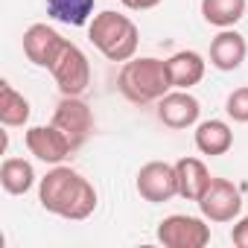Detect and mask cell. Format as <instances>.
Masks as SVG:
<instances>
[{"mask_svg": "<svg viewBox=\"0 0 248 248\" xmlns=\"http://www.w3.org/2000/svg\"><path fill=\"white\" fill-rule=\"evenodd\" d=\"M38 202L47 213L59 219L82 222L96 210L99 196H96V187L82 172L59 164L38 181Z\"/></svg>", "mask_w": 248, "mask_h": 248, "instance_id": "cell-1", "label": "cell"}, {"mask_svg": "<svg viewBox=\"0 0 248 248\" xmlns=\"http://www.w3.org/2000/svg\"><path fill=\"white\" fill-rule=\"evenodd\" d=\"M117 88L135 105H149L158 102L164 93L172 91V79H170V67L164 59L155 56H140V59H129L123 62L120 76H117Z\"/></svg>", "mask_w": 248, "mask_h": 248, "instance_id": "cell-2", "label": "cell"}, {"mask_svg": "<svg viewBox=\"0 0 248 248\" xmlns=\"http://www.w3.org/2000/svg\"><path fill=\"white\" fill-rule=\"evenodd\" d=\"M88 38L91 44L108 59V62H129L138 53L140 44V30L129 15H120L114 9L96 12L88 24Z\"/></svg>", "mask_w": 248, "mask_h": 248, "instance_id": "cell-3", "label": "cell"}, {"mask_svg": "<svg viewBox=\"0 0 248 248\" xmlns=\"http://www.w3.org/2000/svg\"><path fill=\"white\" fill-rule=\"evenodd\" d=\"M202 216L213 225H225L242 216V193L233 181L228 178H210L207 190L202 193V199L196 202Z\"/></svg>", "mask_w": 248, "mask_h": 248, "instance_id": "cell-4", "label": "cell"}, {"mask_svg": "<svg viewBox=\"0 0 248 248\" xmlns=\"http://www.w3.org/2000/svg\"><path fill=\"white\" fill-rule=\"evenodd\" d=\"M50 76L56 79L62 96H82L91 85V62L73 41H67L59 59L53 62Z\"/></svg>", "mask_w": 248, "mask_h": 248, "instance_id": "cell-5", "label": "cell"}, {"mask_svg": "<svg viewBox=\"0 0 248 248\" xmlns=\"http://www.w3.org/2000/svg\"><path fill=\"white\" fill-rule=\"evenodd\" d=\"M158 242L164 248H204L210 242V225L204 216L172 213L158 225Z\"/></svg>", "mask_w": 248, "mask_h": 248, "instance_id": "cell-6", "label": "cell"}, {"mask_svg": "<svg viewBox=\"0 0 248 248\" xmlns=\"http://www.w3.org/2000/svg\"><path fill=\"white\" fill-rule=\"evenodd\" d=\"M50 123L59 132H64V138L70 140V146L76 152L93 132V111L82 96H62Z\"/></svg>", "mask_w": 248, "mask_h": 248, "instance_id": "cell-7", "label": "cell"}, {"mask_svg": "<svg viewBox=\"0 0 248 248\" xmlns=\"http://www.w3.org/2000/svg\"><path fill=\"white\" fill-rule=\"evenodd\" d=\"M135 187L140 193L143 202L149 204H164L170 199L178 196V175H175V164L167 161H149L138 170Z\"/></svg>", "mask_w": 248, "mask_h": 248, "instance_id": "cell-8", "label": "cell"}, {"mask_svg": "<svg viewBox=\"0 0 248 248\" xmlns=\"http://www.w3.org/2000/svg\"><path fill=\"white\" fill-rule=\"evenodd\" d=\"M202 117V102L190 93V91H178L172 88L170 93H164L158 99V120L167 129L181 132V129H193Z\"/></svg>", "mask_w": 248, "mask_h": 248, "instance_id": "cell-9", "label": "cell"}, {"mask_svg": "<svg viewBox=\"0 0 248 248\" xmlns=\"http://www.w3.org/2000/svg\"><path fill=\"white\" fill-rule=\"evenodd\" d=\"M24 143H27L30 155H35L38 161H44L50 167L64 164L70 158V152H73V146L64 138V132H59L53 123L50 126H30L27 135H24Z\"/></svg>", "mask_w": 248, "mask_h": 248, "instance_id": "cell-10", "label": "cell"}, {"mask_svg": "<svg viewBox=\"0 0 248 248\" xmlns=\"http://www.w3.org/2000/svg\"><path fill=\"white\" fill-rule=\"evenodd\" d=\"M64 44H67V38H62L47 24H32L24 32V56L35 67H44V70L53 67V62L59 59V53L64 50Z\"/></svg>", "mask_w": 248, "mask_h": 248, "instance_id": "cell-11", "label": "cell"}, {"mask_svg": "<svg viewBox=\"0 0 248 248\" xmlns=\"http://www.w3.org/2000/svg\"><path fill=\"white\" fill-rule=\"evenodd\" d=\"M245 56H248V41L233 27L231 30H219V35L210 41V64L216 70H222V73L239 70Z\"/></svg>", "mask_w": 248, "mask_h": 248, "instance_id": "cell-12", "label": "cell"}, {"mask_svg": "<svg viewBox=\"0 0 248 248\" xmlns=\"http://www.w3.org/2000/svg\"><path fill=\"white\" fill-rule=\"evenodd\" d=\"M167 67H170V79H172V88L178 91H190L196 88L202 79H204V70H207V62L202 53L196 50H178L167 59Z\"/></svg>", "mask_w": 248, "mask_h": 248, "instance_id": "cell-13", "label": "cell"}, {"mask_svg": "<svg viewBox=\"0 0 248 248\" xmlns=\"http://www.w3.org/2000/svg\"><path fill=\"white\" fill-rule=\"evenodd\" d=\"M193 140H196V149L202 155L219 158V155H228L231 152L233 132H231V126H228L225 120H202V123H196Z\"/></svg>", "mask_w": 248, "mask_h": 248, "instance_id": "cell-14", "label": "cell"}, {"mask_svg": "<svg viewBox=\"0 0 248 248\" xmlns=\"http://www.w3.org/2000/svg\"><path fill=\"white\" fill-rule=\"evenodd\" d=\"M175 175H178V196L187 202H199L202 193L210 184V170L202 158H178L175 161Z\"/></svg>", "mask_w": 248, "mask_h": 248, "instance_id": "cell-15", "label": "cell"}, {"mask_svg": "<svg viewBox=\"0 0 248 248\" xmlns=\"http://www.w3.org/2000/svg\"><path fill=\"white\" fill-rule=\"evenodd\" d=\"M47 18L64 27H88L96 9V0H44Z\"/></svg>", "mask_w": 248, "mask_h": 248, "instance_id": "cell-16", "label": "cell"}, {"mask_svg": "<svg viewBox=\"0 0 248 248\" xmlns=\"http://www.w3.org/2000/svg\"><path fill=\"white\" fill-rule=\"evenodd\" d=\"M0 187L9 196H24L35 187V170L24 158H3L0 164Z\"/></svg>", "mask_w": 248, "mask_h": 248, "instance_id": "cell-17", "label": "cell"}, {"mask_svg": "<svg viewBox=\"0 0 248 248\" xmlns=\"http://www.w3.org/2000/svg\"><path fill=\"white\" fill-rule=\"evenodd\" d=\"M30 99L24 93H18L9 82H0V123L6 129H21L30 123Z\"/></svg>", "mask_w": 248, "mask_h": 248, "instance_id": "cell-18", "label": "cell"}, {"mask_svg": "<svg viewBox=\"0 0 248 248\" xmlns=\"http://www.w3.org/2000/svg\"><path fill=\"white\" fill-rule=\"evenodd\" d=\"M248 0H202V18L216 30H231L245 18Z\"/></svg>", "mask_w": 248, "mask_h": 248, "instance_id": "cell-19", "label": "cell"}, {"mask_svg": "<svg viewBox=\"0 0 248 248\" xmlns=\"http://www.w3.org/2000/svg\"><path fill=\"white\" fill-rule=\"evenodd\" d=\"M225 114L233 123H248V85L233 88L225 99Z\"/></svg>", "mask_w": 248, "mask_h": 248, "instance_id": "cell-20", "label": "cell"}, {"mask_svg": "<svg viewBox=\"0 0 248 248\" xmlns=\"http://www.w3.org/2000/svg\"><path fill=\"white\" fill-rule=\"evenodd\" d=\"M231 242H233L236 248H248V216L233 219V228H231Z\"/></svg>", "mask_w": 248, "mask_h": 248, "instance_id": "cell-21", "label": "cell"}, {"mask_svg": "<svg viewBox=\"0 0 248 248\" xmlns=\"http://www.w3.org/2000/svg\"><path fill=\"white\" fill-rule=\"evenodd\" d=\"M126 9H132V12H149V9H155V6H161L164 0H120Z\"/></svg>", "mask_w": 248, "mask_h": 248, "instance_id": "cell-22", "label": "cell"}]
</instances>
